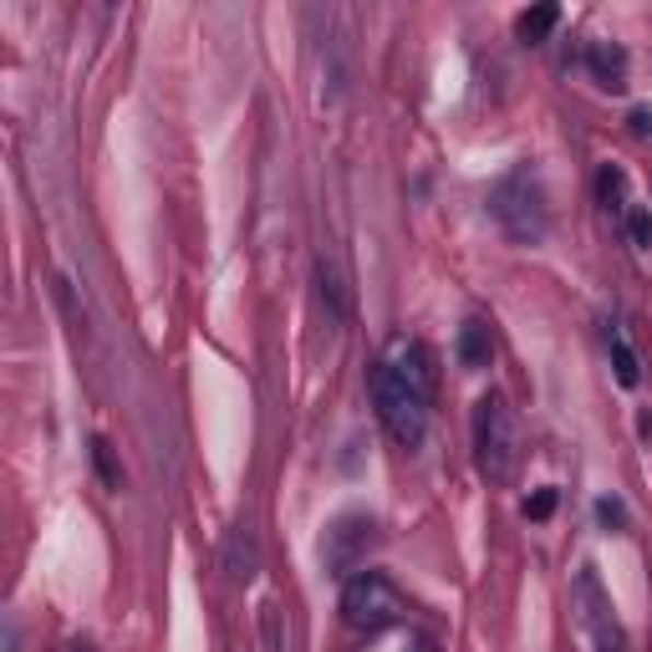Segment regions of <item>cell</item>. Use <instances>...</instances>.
I'll use <instances>...</instances> for the list:
<instances>
[{
	"instance_id": "cell-9",
	"label": "cell",
	"mask_w": 652,
	"mask_h": 652,
	"mask_svg": "<svg viewBox=\"0 0 652 652\" xmlns=\"http://www.w3.org/2000/svg\"><path fill=\"white\" fill-rule=\"evenodd\" d=\"M316 286H322V306H326V322L341 326L347 322V281H341V270L331 255L316 260Z\"/></svg>"
},
{
	"instance_id": "cell-18",
	"label": "cell",
	"mask_w": 652,
	"mask_h": 652,
	"mask_svg": "<svg viewBox=\"0 0 652 652\" xmlns=\"http://www.w3.org/2000/svg\"><path fill=\"white\" fill-rule=\"evenodd\" d=\"M627 123H632V133L638 138H652V107H632V118Z\"/></svg>"
},
{
	"instance_id": "cell-11",
	"label": "cell",
	"mask_w": 652,
	"mask_h": 652,
	"mask_svg": "<svg viewBox=\"0 0 652 652\" xmlns=\"http://www.w3.org/2000/svg\"><path fill=\"white\" fill-rule=\"evenodd\" d=\"M596 199H602L607 214H622L627 209V174L617 163H602V168H596Z\"/></svg>"
},
{
	"instance_id": "cell-6",
	"label": "cell",
	"mask_w": 652,
	"mask_h": 652,
	"mask_svg": "<svg viewBox=\"0 0 652 652\" xmlns=\"http://www.w3.org/2000/svg\"><path fill=\"white\" fill-rule=\"evenodd\" d=\"M377 520L372 515H341V520H331V531H326V540H322V561H326V571L331 577H352L357 566L368 561L372 550H377Z\"/></svg>"
},
{
	"instance_id": "cell-3",
	"label": "cell",
	"mask_w": 652,
	"mask_h": 652,
	"mask_svg": "<svg viewBox=\"0 0 652 652\" xmlns=\"http://www.w3.org/2000/svg\"><path fill=\"white\" fill-rule=\"evenodd\" d=\"M489 209H494V220L500 230L515 245H540L550 230V205H546V189H540V178L531 168H515V174H504L494 189H489Z\"/></svg>"
},
{
	"instance_id": "cell-14",
	"label": "cell",
	"mask_w": 652,
	"mask_h": 652,
	"mask_svg": "<svg viewBox=\"0 0 652 652\" xmlns=\"http://www.w3.org/2000/svg\"><path fill=\"white\" fill-rule=\"evenodd\" d=\"M92 469H97V479H103L107 489H123V464H118V454H113V444H107L103 433L92 439Z\"/></svg>"
},
{
	"instance_id": "cell-5",
	"label": "cell",
	"mask_w": 652,
	"mask_h": 652,
	"mask_svg": "<svg viewBox=\"0 0 652 652\" xmlns=\"http://www.w3.org/2000/svg\"><path fill=\"white\" fill-rule=\"evenodd\" d=\"M577 617L596 652H627V632H622V622H617V607H612V596L602 592V581H596L592 566L577 571Z\"/></svg>"
},
{
	"instance_id": "cell-8",
	"label": "cell",
	"mask_w": 652,
	"mask_h": 652,
	"mask_svg": "<svg viewBox=\"0 0 652 652\" xmlns=\"http://www.w3.org/2000/svg\"><path fill=\"white\" fill-rule=\"evenodd\" d=\"M255 566H260L255 531H251V525H235V531H230V546H224V577H230V581H251Z\"/></svg>"
},
{
	"instance_id": "cell-4",
	"label": "cell",
	"mask_w": 652,
	"mask_h": 652,
	"mask_svg": "<svg viewBox=\"0 0 652 652\" xmlns=\"http://www.w3.org/2000/svg\"><path fill=\"white\" fill-rule=\"evenodd\" d=\"M398 617H403V596L393 592V581H387L383 571H357V577H347V586H341V622L352 627V632L377 638V632H387Z\"/></svg>"
},
{
	"instance_id": "cell-7",
	"label": "cell",
	"mask_w": 652,
	"mask_h": 652,
	"mask_svg": "<svg viewBox=\"0 0 652 652\" xmlns=\"http://www.w3.org/2000/svg\"><path fill=\"white\" fill-rule=\"evenodd\" d=\"M586 67H592V77L607 92L627 88V51L617 42H592V46H586Z\"/></svg>"
},
{
	"instance_id": "cell-13",
	"label": "cell",
	"mask_w": 652,
	"mask_h": 652,
	"mask_svg": "<svg viewBox=\"0 0 652 652\" xmlns=\"http://www.w3.org/2000/svg\"><path fill=\"white\" fill-rule=\"evenodd\" d=\"M607 347H612V368H617V383H622V387H638L642 368H638V352L627 347L622 331H607Z\"/></svg>"
},
{
	"instance_id": "cell-10",
	"label": "cell",
	"mask_w": 652,
	"mask_h": 652,
	"mask_svg": "<svg viewBox=\"0 0 652 652\" xmlns=\"http://www.w3.org/2000/svg\"><path fill=\"white\" fill-rule=\"evenodd\" d=\"M494 347H489V326L485 322H464L459 326V368L464 372H485Z\"/></svg>"
},
{
	"instance_id": "cell-19",
	"label": "cell",
	"mask_w": 652,
	"mask_h": 652,
	"mask_svg": "<svg viewBox=\"0 0 652 652\" xmlns=\"http://www.w3.org/2000/svg\"><path fill=\"white\" fill-rule=\"evenodd\" d=\"M67 652H97V648H92V642H72V648H67Z\"/></svg>"
},
{
	"instance_id": "cell-1",
	"label": "cell",
	"mask_w": 652,
	"mask_h": 652,
	"mask_svg": "<svg viewBox=\"0 0 652 652\" xmlns=\"http://www.w3.org/2000/svg\"><path fill=\"white\" fill-rule=\"evenodd\" d=\"M372 403H377L383 429L393 433L403 449L423 444V433H429V403H433V393L414 387L398 368H393V362H387V357L372 368Z\"/></svg>"
},
{
	"instance_id": "cell-15",
	"label": "cell",
	"mask_w": 652,
	"mask_h": 652,
	"mask_svg": "<svg viewBox=\"0 0 652 652\" xmlns=\"http://www.w3.org/2000/svg\"><path fill=\"white\" fill-rule=\"evenodd\" d=\"M596 520H602L607 531H627V504L617 500V494H607V500H596Z\"/></svg>"
},
{
	"instance_id": "cell-16",
	"label": "cell",
	"mask_w": 652,
	"mask_h": 652,
	"mask_svg": "<svg viewBox=\"0 0 652 652\" xmlns=\"http://www.w3.org/2000/svg\"><path fill=\"white\" fill-rule=\"evenodd\" d=\"M556 500H561V494H556V489H535L531 500H525V520H550L556 515Z\"/></svg>"
},
{
	"instance_id": "cell-17",
	"label": "cell",
	"mask_w": 652,
	"mask_h": 652,
	"mask_svg": "<svg viewBox=\"0 0 652 652\" xmlns=\"http://www.w3.org/2000/svg\"><path fill=\"white\" fill-rule=\"evenodd\" d=\"M627 230H632V245H638V251H652V214L648 209H632V214H627Z\"/></svg>"
},
{
	"instance_id": "cell-12",
	"label": "cell",
	"mask_w": 652,
	"mask_h": 652,
	"mask_svg": "<svg viewBox=\"0 0 652 652\" xmlns=\"http://www.w3.org/2000/svg\"><path fill=\"white\" fill-rule=\"evenodd\" d=\"M556 21H561V11H556V5H535V11H520L515 36H520L525 46H535V42H546L550 31H556Z\"/></svg>"
},
{
	"instance_id": "cell-2",
	"label": "cell",
	"mask_w": 652,
	"mask_h": 652,
	"mask_svg": "<svg viewBox=\"0 0 652 652\" xmlns=\"http://www.w3.org/2000/svg\"><path fill=\"white\" fill-rule=\"evenodd\" d=\"M475 464L489 485H510L520 464V423L515 408L500 393H485L475 403Z\"/></svg>"
}]
</instances>
